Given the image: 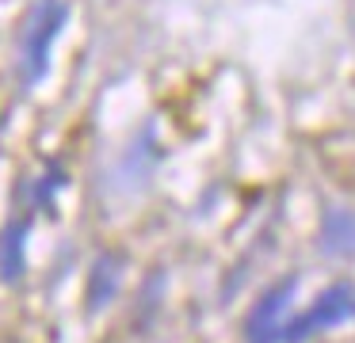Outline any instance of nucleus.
I'll return each mask as SVG.
<instances>
[{
	"mask_svg": "<svg viewBox=\"0 0 355 343\" xmlns=\"http://www.w3.org/2000/svg\"><path fill=\"white\" fill-rule=\"evenodd\" d=\"M65 23V4L62 0H39V4L27 12L24 30H19V76L27 84H35L50 65V50H54V38Z\"/></svg>",
	"mask_w": 355,
	"mask_h": 343,
	"instance_id": "2",
	"label": "nucleus"
},
{
	"mask_svg": "<svg viewBox=\"0 0 355 343\" xmlns=\"http://www.w3.org/2000/svg\"><path fill=\"white\" fill-rule=\"evenodd\" d=\"M19 244H24V229H8L4 248H0V271H4L8 282H16V274L24 271V252H19Z\"/></svg>",
	"mask_w": 355,
	"mask_h": 343,
	"instance_id": "5",
	"label": "nucleus"
},
{
	"mask_svg": "<svg viewBox=\"0 0 355 343\" xmlns=\"http://www.w3.org/2000/svg\"><path fill=\"white\" fill-rule=\"evenodd\" d=\"M321 244L324 252H332V256H347V252H355V213H329L321 225Z\"/></svg>",
	"mask_w": 355,
	"mask_h": 343,
	"instance_id": "4",
	"label": "nucleus"
},
{
	"mask_svg": "<svg viewBox=\"0 0 355 343\" xmlns=\"http://www.w3.org/2000/svg\"><path fill=\"white\" fill-rule=\"evenodd\" d=\"M291 297H294V282L283 279L275 290H268V294L256 301L252 317H248V324H245L248 343H279L283 340V328H286V320H291Z\"/></svg>",
	"mask_w": 355,
	"mask_h": 343,
	"instance_id": "3",
	"label": "nucleus"
},
{
	"mask_svg": "<svg viewBox=\"0 0 355 343\" xmlns=\"http://www.w3.org/2000/svg\"><path fill=\"white\" fill-rule=\"evenodd\" d=\"M347 320H355V286L352 282H336V286L321 290L306 309L291 313L279 343H306L313 335L329 332V328L347 324Z\"/></svg>",
	"mask_w": 355,
	"mask_h": 343,
	"instance_id": "1",
	"label": "nucleus"
}]
</instances>
